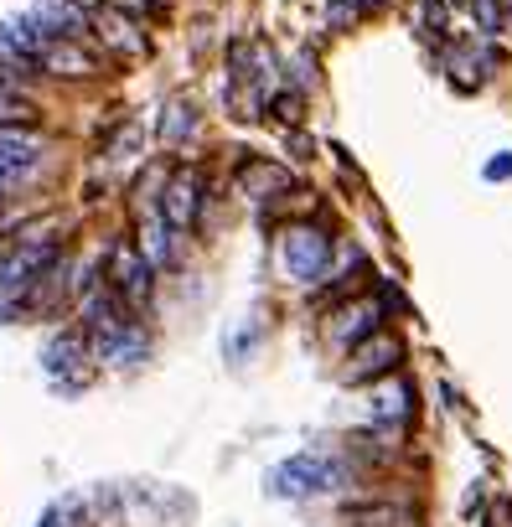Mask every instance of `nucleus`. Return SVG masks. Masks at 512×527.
<instances>
[{"mask_svg": "<svg viewBox=\"0 0 512 527\" xmlns=\"http://www.w3.org/2000/svg\"><path fill=\"white\" fill-rule=\"evenodd\" d=\"M269 496H321V491H337L342 486V465L337 460H321V455H290L280 460L275 471L264 476Z\"/></svg>", "mask_w": 512, "mask_h": 527, "instance_id": "f257e3e1", "label": "nucleus"}, {"mask_svg": "<svg viewBox=\"0 0 512 527\" xmlns=\"http://www.w3.org/2000/svg\"><path fill=\"white\" fill-rule=\"evenodd\" d=\"M280 269L300 285H316V279L331 269V238L311 223H290L280 233Z\"/></svg>", "mask_w": 512, "mask_h": 527, "instance_id": "f03ea898", "label": "nucleus"}, {"mask_svg": "<svg viewBox=\"0 0 512 527\" xmlns=\"http://www.w3.org/2000/svg\"><path fill=\"white\" fill-rule=\"evenodd\" d=\"M57 259H63V238H37V233L11 238V248L0 254V290H26Z\"/></svg>", "mask_w": 512, "mask_h": 527, "instance_id": "7ed1b4c3", "label": "nucleus"}, {"mask_svg": "<svg viewBox=\"0 0 512 527\" xmlns=\"http://www.w3.org/2000/svg\"><path fill=\"white\" fill-rule=\"evenodd\" d=\"M109 290L119 300H130V305H145L150 295H156V269L145 264V254L135 243H114V254H109Z\"/></svg>", "mask_w": 512, "mask_h": 527, "instance_id": "20e7f679", "label": "nucleus"}, {"mask_svg": "<svg viewBox=\"0 0 512 527\" xmlns=\"http://www.w3.org/2000/svg\"><path fill=\"white\" fill-rule=\"evenodd\" d=\"M399 362H404V341H399L394 331H368V336L352 347V362H347L342 378H347V383H373V378H388Z\"/></svg>", "mask_w": 512, "mask_h": 527, "instance_id": "39448f33", "label": "nucleus"}, {"mask_svg": "<svg viewBox=\"0 0 512 527\" xmlns=\"http://www.w3.org/2000/svg\"><path fill=\"white\" fill-rule=\"evenodd\" d=\"M197 212H202V171L197 166H176L171 181H166V192H161L166 228H176V233L197 228Z\"/></svg>", "mask_w": 512, "mask_h": 527, "instance_id": "423d86ee", "label": "nucleus"}, {"mask_svg": "<svg viewBox=\"0 0 512 527\" xmlns=\"http://www.w3.org/2000/svg\"><path fill=\"white\" fill-rule=\"evenodd\" d=\"M42 166V140L32 124H11V130H0V192L26 176H37Z\"/></svg>", "mask_w": 512, "mask_h": 527, "instance_id": "0eeeda50", "label": "nucleus"}, {"mask_svg": "<svg viewBox=\"0 0 512 527\" xmlns=\"http://www.w3.org/2000/svg\"><path fill=\"white\" fill-rule=\"evenodd\" d=\"M94 352H99L104 367H130V362H145L150 357V336H145L140 321H119V326H109V331L94 336Z\"/></svg>", "mask_w": 512, "mask_h": 527, "instance_id": "6e6552de", "label": "nucleus"}, {"mask_svg": "<svg viewBox=\"0 0 512 527\" xmlns=\"http://www.w3.org/2000/svg\"><path fill=\"white\" fill-rule=\"evenodd\" d=\"M37 68L42 73H57V78H94L99 62L78 37H52L42 52H37Z\"/></svg>", "mask_w": 512, "mask_h": 527, "instance_id": "1a4fd4ad", "label": "nucleus"}, {"mask_svg": "<svg viewBox=\"0 0 512 527\" xmlns=\"http://www.w3.org/2000/svg\"><path fill=\"white\" fill-rule=\"evenodd\" d=\"M88 357V341L78 331H63V336H52L47 341V352H42V372L47 378H68V372Z\"/></svg>", "mask_w": 512, "mask_h": 527, "instance_id": "9d476101", "label": "nucleus"}, {"mask_svg": "<svg viewBox=\"0 0 512 527\" xmlns=\"http://www.w3.org/2000/svg\"><path fill=\"white\" fill-rule=\"evenodd\" d=\"M94 26H99V37H104L114 52H130V57H140V52H145V37L135 31V21H130L125 11H114V6H109V11H99V16H94Z\"/></svg>", "mask_w": 512, "mask_h": 527, "instance_id": "9b49d317", "label": "nucleus"}, {"mask_svg": "<svg viewBox=\"0 0 512 527\" xmlns=\"http://www.w3.org/2000/svg\"><path fill=\"white\" fill-rule=\"evenodd\" d=\"M0 31H6V37H11V47H16L21 57H32V62H37V52H42V47L57 37V31H52V26H47L37 11H32V16H16V21H6Z\"/></svg>", "mask_w": 512, "mask_h": 527, "instance_id": "f8f14e48", "label": "nucleus"}, {"mask_svg": "<svg viewBox=\"0 0 512 527\" xmlns=\"http://www.w3.org/2000/svg\"><path fill=\"white\" fill-rule=\"evenodd\" d=\"M238 186H244L249 197H275V192H285L290 186V171L285 166H275V161H249L244 171H238Z\"/></svg>", "mask_w": 512, "mask_h": 527, "instance_id": "ddd939ff", "label": "nucleus"}, {"mask_svg": "<svg viewBox=\"0 0 512 527\" xmlns=\"http://www.w3.org/2000/svg\"><path fill=\"white\" fill-rule=\"evenodd\" d=\"M368 331H378V305L373 300H357V305H347L337 321H331V336L337 341H363Z\"/></svg>", "mask_w": 512, "mask_h": 527, "instance_id": "4468645a", "label": "nucleus"}, {"mask_svg": "<svg viewBox=\"0 0 512 527\" xmlns=\"http://www.w3.org/2000/svg\"><path fill=\"white\" fill-rule=\"evenodd\" d=\"M171 233H176V228H166V217H161V212L145 223V233H140V238H145V243H140V254H145V264H150V269H166V264L176 259Z\"/></svg>", "mask_w": 512, "mask_h": 527, "instance_id": "2eb2a0df", "label": "nucleus"}, {"mask_svg": "<svg viewBox=\"0 0 512 527\" xmlns=\"http://www.w3.org/2000/svg\"><path fill=\"white\" fill-rule=\"evenodd\" d=\"M409 388L404 383H383V388H373V398H368V409H373V419H383V424H399V419H409Z\"/></svg>", "mask_w": 512, "mask_h": 527, "instance_id": "dca6fc26", "label": "nucleus"}, {"mask_svg": "<svg viewBox=\"0 0 512 527\" xmlns=\"http://www.w3.org/2000/svg\"><path fill=\"white\" fill-rule=\"evenodd\" d=\"M11 124H37V104L11 83H0V130H11Z\"/></svg>", "mask_w": 512, "mask_h": 527, "instance_id": "f3484780", "label": "nucleus"}, {"mask_svg": "<svg viewBox=\"0 0 512 527\" xmlns=\"http://www.w3.org/2000/svg\"><path fill=\"white\" fill-rule=\"evenodd\" d=\"M352 522H357V527H414V517H409V512H399V507H373V512H352Z\"/></svg>", "mask_w": 512, "mask_h": 527, "instance_id": "a211bd4d", "label": "nucleus"}, {"mask_svg": "<svg viewBox=\"0 0 512 527\" xmlns=\"http://www.w3.org/2000/svg\"><path fill=\"white\" fill-rule=\"evenodd\" d=\"M466 6H471L481 31H502V6H497V0H466Z\"/></svg>", "mask_w": 512, "mask_h": 527, "instance_id": "6ab92c4d", "label": "nucleus"}, {"mask_svg": "<svg viewBox=\"0 0 512 527\" xmlns=\"http://www.w3.org/2000/svg\"><path fill=\"white\" fill-rule=\"evenodd\" d=\"M187 124H192V114H187V104H176V109H171V124L161 119V135H166V140H176V135H182V130H187Z\"/></svg>", "mask_w": 512, "mask_h": 527, "instance_id": "aec40b11", "label": "nucleus"}, {"mask_svg": "<svg viewBox=\"0 0 512 527\" xmlns=\"http://www.w3.org/2000/svg\"><path fill=\"white\" fill-rule=\"evenodd\" d=\"M275 114H280L285 124H295V119H300V93H280V99H275Z\"/></svg>", "mask_w": 512, "mask_h": 527, "instance_id": "412c9836", "label": "nucleus"}, {"mask_svg": "<svg viewBox=\"0 0 512 527\" xmlns=\"http://www.w3.org/2000/svg\"><path fill=\"white\" fill-rule=\"evenodd\" d=\"M109 6H114V11H125L130 21H135V16H150V0H109Z\"/></svg>", "mask_w": 512, "mask_h": 527, "instance_id": "4be33fe9", "label": "nucleus"}, {"mask_svg": "<svg viewBox=\"0 0 512 527\" xmlns=\"http://www.w3.org/2000/svg\"><path fill=\"white\" fill-rule=\"evenodd\" d=\"M487 176H492V181H502V176H512V155H502V161H492V166H487Z\"/></svg>", "mask_w": 512, "mask_h": 527, "instance_id": "5701e85b", "label": "nucleus"}, {"mask_svg": "<svg viewBox=\"0 0 512 527\" xmlns=\"http://www.w3.org/2000/svg\"><path fill=\"white\" fill-rule=\"evenodd\" d=\"M425 21H430L435 31H445V11H440V6H425Z\"/></svg>", "mask_w": 512, "mask_h": 527, "instance_id": "b1692460", "label": "nucleus"}, {"mask_svg": "<svg viewBox=\"0 0 512 527\" xmlns=\"http://www.w3.org/2000/svg\"><path fill=\"white\" fill-rule=\"evenodd\" d=\"M57 522H63V507H47V512H42V522H37V527H57Z\"/></svg>", "mask_w": 512, "mask_h": 527, "instance_id": "393cba45", "label": "nucleus"}, {"mask_svg": "<svg viewBox=\"0 0 512 527\" xmlns=\"http://www.w3.org/2000/svg\"><path fill=\"white\" fill-rule=\"evenodd\" d=\"M6 78H11V73H0V83H6Z\"/></svg>", "mask_w": 512, "mask_h": 527, "instance_id": "a878e982", "label": "nucleus"}, {"mask_svg": "<svg viewBox=\"0 0 512 527\" xmlns=\"http://www.w3.org/2000/svg\"><path fill=\"white\" fill-rule=\"evenodd\" d=\"M0 202H6V197H0Z\"/></svg>", "mask_w": 512, "mask_h": 527, "instance_id": "bb28decb", "label": "nucleus"}]
</instances>
